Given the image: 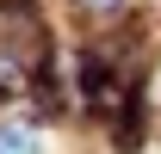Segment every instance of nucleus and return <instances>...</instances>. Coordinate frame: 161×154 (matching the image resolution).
Instances as JSON below:
<instances>
[{
  "label": "nucleus",
  "mask_w": 161,
  "mask_h": 154,
  "mask_svg": "<svg viewBox=\"0 0 161 154\" xmlns=\"http://www.w3.org/2000/svg\"><path fill=\"white\" fill-rule=\"evenodd\" d=\"M0 154H37V136L25 123H0Z\"/></svg>",
  "instance_id": "f257e3e1"
}]
</instances>
